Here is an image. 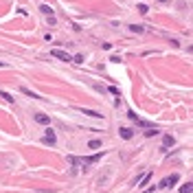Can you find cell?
I'll list each match as a JSON object with an SVG mask.
<instances>
[{
	"label": "cell",
	"mask_w": 193,
	"mask_h": 193,
	"mask_svg": "<svg viewBox=\"0 0 193 193\" xmlns=\"http://www.w3.org/2000/svg\"><path fill=\"white\" fill-rule=\"evenodd\" d=\"M118 134H121V138H132V136H134V130H132V127H121Z\"/></svg>",
	"instance_id": "cell-6"
},
{
	"label": "cell",
	"mask_w": 193,
	"mask_h": 193,
	"mask_svg": "<svg viewBox=\"0 0 193 193\" xmlns=\"http://www.w3.org/2000/svg\"><path fill=\"white\" fill-rule=\"evenodd\" d=\"M0 97H2L5 101H9V103H13V97L9 95V92H2V90H0Z\"/></svg>",
	"instance_id": "cell-14"
},
{
	"label": "cell",
	"mask_w": 193,
	"mask_h": 193,
	"mask_svg": "<svg viewBox=\"0 0 193 193\" xmlns=\"http://www.w3.org/2000/svg\"><path fill=\"white\" fill-rule=\"evenodd\" d=\"M40 11H42L44 15H53V9H51L48 5H42V7H40Z\"/></svg>",
	"instance_id": "cell-13"
},
{
	"label": "cell",
	"mask_w": 193,
	"mask_h": 193,
	"mask_svg": "<svg viewBox=\"0 0 193 193\" xmlns=\"http://www.w3.org/2000/svg\"><path fill=\"white\" fill-rule=\"evenodd\" d=\"M20 92H22V95H26V97H31V99H38V95H35L33 90H29V88H20Z\"/></svg>",
	"instance_id": "cell-10"
},
{
	"label": "cell",
	"mask_w": 193,
	"mask_h": 193,
	"mask_svg": "<svg viewBox=\"0 0 193 193\" xmlns=\"http://www.w3.org/2000/svg\"><path fill=\"white\" fill-rule=\"evenodd\" d=\"M180 193H193V182H187V185L180 187Z\"/></svg>",
	"instance_id": "cell-9"
},
{
	"label": "cell",
	"mask_w": 193,
	"mask_h": 193,
	"mask_svg": "<svg viewBox=\"0 0 193 193\" xmlns=\"http://www.w3.org/2000/svg\"><path fill=\"white\" fill-rule=\"evenodd\" d=\"M99 147H101V141L99 138H95V141L88 143V149H99Z\"/></svg>",
	"instance_id": "cell-12"
},
{
	"label": "cell",
	"mask_w": 193,
	"mask_h": 193,
	"mask_svg": "<svg viewBox=\"0 0 193 193\" xmlns=\"http://www.w3.org/2000/svg\"><path fill=\"white\" fill-rule=\"evenodd\" d=\"M138 11L141 13H147V11H149V7H147V5H138Z\"/></svg>",
	"instance_id": "cell-18"
},
{
	"label": "cell",
	"mask_w": 193,
	"mask_h": 193,
	"mask_svg": "<svg viewBox=\"0 0 193 193\" xmlns=\"http://www.w3.org/2000/svg\"><path fill=\"white\" fill-rule=\"evenodd\" d=\"M176 145V138L171 134H162V149H169V147Z\"/></svg>",
	"instance_id": "cell-5"
},
{
	"label": "cell",
	"mask_w": 193,
	"mask_h": 193,
	"mask_svg": "<svg viewBox=\"0 0 193 193\" xmlns=\"http://www.w3.org/2000/svg\"><path fill=\"white\" fill-rule=\"evenodd\" d=\"M149 180H151V171H149V173H145V178H143V185H147Z\"/></svg>",
	"instance_id": "cell-19"
},
{
	"label": "cell",
	"mask_w": 193,
	"mask_h": 193,
	"mask_svg": "<svg viewBox=\"0 0 193 193\" xmlns=\"http://www.w3.org/2000/svg\"><path fill=\"white\" fill-rule=\"evenodd\" d=\"M156 134H160L158 130H156V127H149V130L145 132V136H156Z\"/></svg>",
	"instance_id": "cell-16"
},
{
	"label": "cell",
	"mask_w": 193,
	"mask_h": 193,
	"mask_svg": "<svg viewBox=\"0 0 193 193\" xmlns=\"http://www.w3.org/2000/svg\"><path fill=\"white\" fill-rule=\"evenodd\" d=\"M42 143H44V145H55V143H57V136H55V132L51 130V127L46 130V134L42 136Z\"/></svg>",
	"instance_id": "cell-4"
},
{
	"label": "cell",
	"mask_w": 193,
	"mask_h": 193,
	"mask_svg": "<svg viewBox=\"0 0 193 193\" xmlns=\"http://www.w3.org/2000/svg\"><path fill=\"white\" fill-rule=\"evenodd\" d=\"M72 62H75V64H84V55H75Z\"/></svg>",
	"instance_id": "cell-17"
},
{
	"label": "cell",
	"mask_w": 193,
	"mask_h": 193,
	"mask_svg": "<svg viewBox=\"0 0 193 193\" xmlns=\"http://www.w3.org/2000/svg\"><path fill=\"white\" fill-rule=\"evenodd\" d=\"M180 180V173H171V176H167V178H162L160 180V189H169V187H173V185H176V182Z\"/></svg>",
	"instance_id": "cell-2"
},
{
	"label": "cell",
	"mask_w": 193,
	"mask_h": 193,
	"mask_svg": "<svg viewBox=\"0 0 193 193\" xmlns=\"http://www.w3.org/2000/svg\"><path fill=\"white\" fill-rule=\"evenodd\" d=\"M158 2H167V0H158Z\"/></svg>",
	"instance_id": "cell-20"
},
{
	"label": "cell",
	"mask_w": 193,
	"mask_h": 193,
	"mask_svg": "<svg viewBox=\"0 0 193 193\" xmlns=\"http://www.w3.org/2000/svg\"><path fill=\"white\" fill-rule=\"evenodd\" d=\"M51 55H53L55 59H62V62H72V57H70L66 51H62V48H53V51H51Z\"/></svg>",
	"instance_id": "cell-3"
},
{
	"label": "cell",
	"mask_w": 193,
	"mask_h": 193,
	"mask_svg": "<svg viewBox=\"0 0 193 193\" xmlns=\"http://www.w3.org/2000/svg\"><path fill=\"white\" fill-rule=\"evenodd\" d=\"M130 31H132V33H143L145 26H141V24H130Z\"/></svg>",
	"instance_id": "cell-11"
},
{
	"label": "cell",
	"mask_w": 193,
	"mask_h": 193,
	"mask_svg": "<svg viewBox=\"0 0 193 193\" xmlns=\"http://www.w3.org/2000/svg\"><path fill=\"white\" fill-rule=\"evenodd\" d=\"M35 121L42 123V125H48V123H51V118H48L46 114H35Z\"/></svg>",
	"instance_id": "cell-8"
},
{
	"label": "cell",
	"mask_w": 193,
	"mask_h": 193,
	"mask_svg": "<svg viewBox=\"0 0 193 193\" xmlns=\"http://www.w3.org/2000/svg\"><path fill=\"white\" fill-rule=\"evenodd\" d=\"M103 158V154H95V156H86V158H79V156H68V162L75 167V165H95Z\"/></svg>",
	"instance_id": "cell-1"
},
{
	"label": "cell",
	"mask_w": 193,
	"mask_h": 193,
	"mask_svg": "<svg viewBox=\"0 0 193 193\" xmlns=\"http://www.w3.org/2000/svg\"><path fill=\"white\" fill-rule=\"evenodd\" d=\"M0 68H2V62H0Z\"/></svg>",
	"instance_id": "cell-21"
},
{
	"label": "cell",
	"mask_w": 193,
	"mask_h": 193,
	"mask_svg": "<svg viewBox=\"0 0 193 193\" xmlns=\"http://www.w3.org/2000/svg\"><path fill=\"white\" fill-rule=\"evenodd\" d=\"M92 88L97 90V92H108V88H105V86H101V84H95Z\"/></svg>",
	"instance_id": "cell-15"
},
{
	"label": "cell",
	"mask_w": 193,
	"mask_h": 193,
	"mask_svg": "<svg viewBox=\"0 0 193 193\" xmlns=\"http://www.w3.org/2000/svg\"><path fill=\"white\" fill-rule=\"evenodd\" d=\"M81 112L88 114V116H95V118H101V116H103L101 112H97V110H88V108H81Z\"/></svg>",
	"instance_id": "cell-7"
}]
</instances>
